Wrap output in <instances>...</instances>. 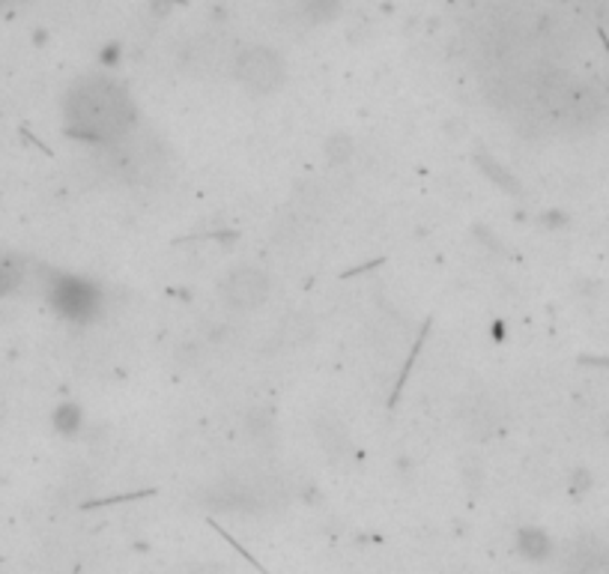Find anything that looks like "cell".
<instances>
[{
    "mask_svg": "<svg viewBox=\"0 0 609 574\" xmlns=\"http://www.w3.org/2000/svg\"><path fill=\"white\" fill-rule=\"evenodd\" d=\"M138 105L122 81L108 72L78 78L63 96V129L85 144L114 147L135 129Z\"/></svg>",
    "mask_w": 609,
    "mask_h": 574,
    "instance_id": "obj_1",
    "label": "cell"
},
{
    "mask_svg": "<svg viewBox=\"0 0 609 574\" xmlns=\"http://www.w3.org/2000/svg\"><path fill=\"white\" fill-rule=\"evenodd\" d=\"M230 78L254 99H269L287 85V60L269 46H243L230 57Z\"/></svg>",
    "mask_w": 609,
    "mask_h": 574,
    "instance_id": "obj_2",
    "label": "cell"
},
{
    "mask_svg": "<svg viewBox=\"0 0 609 574\" xmlns=\"http://www.w3.org/2000/svg\"><path fill=\"white\" fill-rule=\"evenodd\" d=\"M48 305L57 311V318L69 323L87 327L102 318L105 291L99 282L72 273H51L46 284Z\"/></svg>",
    "mask_w": 609,
    "mask_h": 574,
    "instance_id": "obj_3",
    "label": "cell"
},
{
    "mask_svg": "<svg viewBox=\"0 0 609 574\" xmlns=\"http://www.w3.org/2000/svg\"><path fill=\"white\" fill-rule=\"evenodd\" d=\"M218 296L227 311L252 314V311H261L273 296V279L263 266L239 264L227 270L225 279L218 282Z\"/></svg>",
    "mask_w": 609,
    "mask_h": 574,
    "instance_id": "obj_4",
    "label": "cell"
},
{
    "mask_svg": "<svg viewBox=\"0 0 609 574\" xmlns=\"http://www.w3.org/2000/svg\"><path fill=\"white\" fill-rule=\"evenodd\" d=\"M514 551L529 563H544L553 554V542L541 527H520L514 533Z\"/></svg>",
    "mask_w": 609,
    "mask_h": 574,
    "instance_id": "obj_5",
    "label": "cell"
},
{
    "mask_svg": "<svg viewBox=\"0 0 609 574\" xmlns=\"http://www.w3.org/2000/svg\"><path fill=\"white\" fill-rule=\"evenodd\" d=\"M344 0H296V12L308 28H323L341 16Z\"/></svg>",
    "mask_w": 609,
    "mask_h": 574,
    "instance_id": "obj_6",
    "label": "cell"
},
{
    "mask_svg": "<svg viewBox=\"0 0 609 574\" xmlns=\"http://www.w3.org/2000/svg\"><path fill=\"white\" fill-rule=\"evenodd\" d=\"M323 156H326L328 165H335V168H344L353 156H356V138L344 129H335L332 135H326V142H323Z\"/></svg>",
    "mask_w": 609,
    "mask_h": 574,
    "instance_id": "obj_7",
    "label": "cell"
},
{
    "mask_svg": "<svg viewBox=\"0 0 609 574\" xmlns=\"http://www.w3.org/2000/svg\"><path fill=\"white\" fill-rule=\"evenodd\" d=\"M51 422H55V431L60 434V437H78L81 428H85L87 416L85 410H81V405H76V401H63V405H57Z\"/></svg>",
    "mask_w": 609,
    "mask_h": 574,
    "instance_id": "obj_8",
    "label": "cell"
},
{
    "mask_svg": "<svg viewBox=\"0 0 609 574\" xmlns=\"http://www.w3.org/2000/svg\"><path fill=\"white\" fill-rule=\"evenodd\" d=\"M24 282V266L19 261H0V296L12 293Z\"/></svg>",
    "mask_w": 609,
    "mask_h": 574,
    "instance_id": "obj_9",
    "label": "cell"
},
{
    "mask_svg": "<svg viewBox=\"0 0 609 574\" xmlns=\"http://www.w3.org/2000/svg\"><path fill=\"white\" fill-rule=\"evenodd\" d=\"M120 64V46H105L102 51V67L105 69H114Z\"/></svg>",
    "mask_w": 609,
    "mask_h": 574,
    "instance_id": "obj_10",
    "label": "cell"
}]
</instances>
